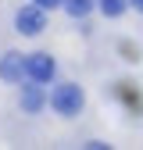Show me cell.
I'll return each mask as SVG.
<instances>
[{
  "label": "cell",
  "mask_w": 143,
  "mask_h": 150,
  "mask_svg": "<svg viewBox=\"0 0 143 150\" xmlns=\"http://www.w3.org/2000/svg\"><path fill=\"white\" fill-rule=\"evenodd\" d=\"M25 75L32 82H47L54 75V57H47V54H32V57L25 61Z\"/></svg>",
  "instance_id": "obj_3"
},
{
  "label": "cell",
  "mask_w": 143,
  "mask_h": 150,
  "mask_svg": "<svg viewBox=\"0 0 143 150\" xmlns=\"http://www.w3.org/2000/svg\"><path fill=\"white\" fill-rule=\"evenodd\" d=\"M47 22H43V7L40 4H32V7H22L18 11V32H25V36H36Z\"/></svg>",
  "instance_id": "obj_2"
},
{
  "label": "cell",
  "mask_w": 143,
  "mask_h": 150,
  "mask_svg": "<svg viewBox=\"0 0 143 150\" xmlns=\"http://www.w3.org/2000/svg\"><path fill=\"white\" fill-rule=\"evenodd\" d=\"M64 7H68V14H75V18H86L89 11H93V0H64Z\"/></svg>",
  "instance_id": "obj_6"
},
{
  "label": "cell",
  "mask_w": 143,
  "mask_h": 150,
  "mask_svg": "<svg viewBox=\"0 0 143 150\" xmlns=\"http://www.w3.org/2000/svg\"><path fill=\"white\" fill-rule=\"evenodd\" d=\"M43 100H47V97H43V82H32V86L22 89V107H25V111H40Z\"/></svg>",
  "instance_id": "obj_5"
},
{
  "label": "cell",
  "mask_w": 143,
  "mask_h": 150,
  "mask_svg": "<svg viewBox=\"0 0 143 150\" xmlns=\"http://www.w3.org/2000/svg\"><path fill=\"white\" fill-rule=\"evenodd\" d=\"M79 107H82V89L79 86H57L54 89V111L57 115H79Z\"/></svg>",
  "instance_id": "obj_1"
},
{
  "label": "cell",
  "mask_w": 143,
  "mask_h": 150,
  "mask_svg": "<svg viewBox=\"0 0 143 150\" xmlns=\"http://www.w3.org/2000/svg\"><path fill=\"white\" fill-rule=\"evenodd\" d=\"M125 4H129V0H100V11L111 14V18H118V14L125 11Z\"/></svg>",
  "instance_id": "obj_7"
},
{
  "label": "cell",
  "mask_w": 143,
  "mask_h": 150,
  "mask_svg": "<svg viewBox=\"0 0 143 150\" xmlns=\"http://www.w3.org/2000/svg\"><path fill=\"white\" fill-rule=\"evenodd\" d=\"M129 4H132V7H139V11H143V0H129Z\"/></svg>",
  "instance_id": "obj_9"
},
{
  "label": "cell",
  "mask_w": 143,
  "mask_h": 150,
  "mask_svg": "<svg viewBox=\"0 0 143 150\" xmlns=\"http://www.w3.org/2000/svg\"><path fill=\"white\" fill-rule=\"evenodd\" d=\"M0 75H4L7 82H18V79L25 75V61L18 57V54H7V57L0 61Z\"/></svg>",
  "instance_id": "obj_4"
},
{
  "label": "cell",
  "mask_w": 143,
  "mask_h": 150,
  "mask_svg": "<svg viewBox=\"0 0 143 150\" xmlns=\"http://www.w3.org/2000/svg\"><path fill=\"white\" fill-rule=\"evenodd\" d=\"M36 4H40L43 11H50V7H57V4H61V0H36Z\"/></svg>",
  "instance_id": "obj_8"
}]
</instances>
